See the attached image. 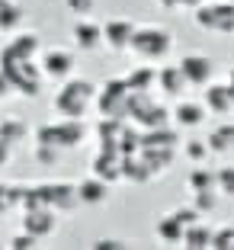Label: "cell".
<instances>
[{
  "mask_svg": "<svg viewBox=\"0 0 234 250\" xmlns=\"http://www.w3.org/2000/svg\"><path fill=\"white\" fill-rule=\"evenodd\" d=\"M190 189H215V170H205V167H196L190 173Z\"/></svg>",
  "mask_w": 234,
  "mask_h": 250,
  "instance_id": "obj_28",
  "label": "cell"
},
{
  "mask_svg": "<svg viewBox=\"0 0 234 250\" xmlns=\"http://www.w3.org/2000/svg\"><path fill=\"white\" fill-rule=\"evenodd\" d=\"M7 93H13V83L7 81V74L0 71V96H7Z\"/></svg>",
  "mask_w": 234,
  "mask_h": 250,
  "instance_id": "obj_39",
  "label": "cell"
},
{
  "mask_svg": "<svg viewBox=\"0 0 234 250\" xmlns=\"http://www.w3.org/2000/svg\"><path fill=\"white\" fill-rule=\"evenodd\" d=\"M132 32H135L132 20H109L106 26H103V42L109 45V48H116V52H122V48H128Z\"/></svg>",
  "mask_w": 234,
  "mask_h": 250,
  "instance_id": "obj_11",
  "label": "cell"
},
{
  "mask_svg": "<svg viewBox=\"0 0 234 250\" xmlns=\"http://www.w3.org/2000/svg\"><path fill=\"white\" fill-rule=\"evenodd\" d=\"M13 250H32V247H39V237H32L29 231H22V234H16L13 237V244H10Z\"/></svg>",
  "mask_w": 234,
  "mask_h": 250,
  "instance_id": "obj_35",
  "label": "cell"
},
{
  "mask_svg": "<svg viewBox=\"0 0 234 250\" xmlns=\"http://www.w3.org/2000/svg\"><path fill=\"white\" fill-rule=\"evenodd\" d=\"M192 208H196L199 215H209L218 208V192L215 189H196L192 192Z\"/></svg>",
  "mask_w": 234,
  "mask_h": 250,
  "instance_id": "obj_26",
  "label": "cell"
},
{
  "mask_svg": "<svg viewBox=\"0 0 234 250\" xmlns=\"http://www.w3.org/2000/svg\"><path fill=\"white\" fill-rule=\"evenodd\" d=\"M167 119H170V112L164 109V106L151 103L148 109H141L138 116H132V122L138 125L141 132H145V128H161V125H167Z\"/></svg>",
  "mask_w": 234,
  "mask_h": 250,
  "instance_id": "obj_18",
  "label": "cell"
},
{
  "mask_svg": "<svg viewBox=\"0 0 234 250\" xmlns=\"http://www.w3.org/2000/svg\"><path fill=\"white\" fill-rule=\"evenodd\" d=\"M77 199L87 202V206L103 202V199H106V183H103L100 177H87L84 183H77Z\"/></svg>",
  "mask_w": 234,
  "mask_h": 250,
  "instance_id": "obj_21",
  "label": "cell"
},
{
  "mask_svg": "<svg viewBox=\"0 0 234 250\" xmlns=\"http://www.w3.org/2000/svg\"><path fill=\"white\" fill-rule=\"evenodd\" d=\"M96 106H100L103 116H109V119H128V83L122 81H106L100 90H96Z\"/></svg>",
  "mask_w": 234,
  "mask_h": 250,
  "instance_id": "obj_4",
  "label": "cell"
},
{
  "mask_svg": "<svg viewBox=\"0 0 234 250\" xmlns=\"http://www.w3.org/2000/svg\"><path fill=\"white\" fill-rule=\"evenodd\" d=\"M138 157L148 164L151 173H164L173 164V147H138Z\"/></svg>",
  "mask_w": 234,
  "mask_h": 250,
  "instance_id": "obj_16",
  "label": "cell"
},
{
  "mask_svg": "<svg viewBox=\"0 0 234 250\" xmlns=\"http://www.w3.org/2000/svg\"><path fill=\"white\" fill-rule=\"evenodd\" d=\"M16 22H20V10H16L10 0H0V32L13 29Z\"/></svg>",
  "mask_w": 234,
  "mask_h": 250,
  "instance_id": "obj_29",
  "label": "cell"
},
{
  "mask_svg": "<svg viewBox=\"0 0 234 250\" xmlns=\"http://www.w3.org/2000/svg\"><path fill=\"white\" fill-rule=\"evenodd\" d=\"M93 96H96V87L90 81H67L61 87V93L55 96V109L64 112L67 119H81Z\"/></svg>",
  "mask_w": 234,
  "mask_h": 250,
  "instance_id": "obj_3",
  "label": "cell"
},
{
  "mask_svg": "<svg viewBox=\"0 0 234 250\" xmlns=\"http://www.w3.org/2000/svg\"><path fill=\"white\" fill-rule=\"evenodd\" d=\"M186 157L196 161V164H202L205 157H209V145H205V141H190V145H186Z\"/></svg>",
  "mask_w": 234,
  "mask_h": 250,
  "instance_id": "obj_33",
  "label": "cell"
},
{
  "mask_svg": "<svg viewBox=\"0 0 234 250\" xmlns=\"http://www.w3.org/2000/svg\"><path fill=\"white\" fill-rule=\"evenodd\" d=\"M192 16L202 29H212V32H225L231 36L234 32V3H199L192 7Z\"/></svg>",
  "mask_w": 234,
  "mask_h": 250,
  "instance_id": "obj_6",
  "label": "cell"
},
{
  "mask_svg": "<svg viewBox=\"0 0 234 250\" xmlns=\"http://www.w3.org/2000/svg\"><path fill=\"white\" fill-rule=\"evenodd\" d=\"M154 81L161 83V90H164L167 96H176V93H183V90H186V77H183V71H180V64H167V67H161Z\"/></svg>",
  "mask_w": 234,
  "mask_h": 250,
  "instance_id": "obj_15",
  "label": "cell"
},
{
  "mask_svg": "<svg viewBox=\"0 0 234 250\" xmlns=\"http://www.w3.org/2000/svg\"><path fill=\"white\" fill-rule=\"evenodd\" d=\"M93 247H96V250H122L125 244H122V241H112V237H103V241H96Z\"/></svg>",
  "mask_w": 234,
  "mask_h": 250,
  "instance_id": "obj_38",
  "label": "cell"
},
{
  "mask_svg": "<svg viewBox=\"0 0 234 250\" xmlns=\"http://www.w3.org/2000/svg\"><path fill=\"white\" fill-rule=\"evenodd\" d=\"M231 3H234V0H231Z\"/></svg>",
  "mask_w": 234,
  "mask_h": 250,
  "instance_id": "obj_43",
  "label": "cell"
},
{
  "mask_svg": "<svg viewBox=\"0 0 234 250\" xmlns=\"http://www.w3.org/2000/svg\"><path fill=\"white\" fill-rule=\"evenodd\" d=\"M36 138H39V145L77 147L84 138H87V128H84L81 119H64V122H55V125H42Z\"/></svg>",
  "mask_w": 234,
  "mask_h": 250,
  "instance_id": "obj_5",
  "label": "cell"
},
{
  "mask_svg": "<svg viewBox=\"0 0 234 250\" xmlns=\"http://www.w3.org/2000/svg\"><path fill=\"white\" fill-rule=\"evenodd\" d=\"M58 157H61V147H55V145H39L36 147V161L42 164V167H55Z\"/></svg>",
  "mask_w": 234,
  "mask_h": 250,
  "instance_id": "obj_30",
  "label": "cell"
},
{
  "mask_svg": "<svg viewBox=\"0 0 234 250\" xmlns=\"http://www.w3.org/2000/svg\"><path fill=\"white\" fill-rule=\"evenodd\" d=\"M154 77H157V71L148 67V64H141V67H135V71L125 77V83H128V90H151Z\"/></svg>",
  "mask_w": 234,
  "mask_h": 250,
  "instance_id": "obj_25",
  "label": "cell"
},
{
  "mask_svg": "<svg viewBox=\"0 0 234 250\" xmlns=\"http://www.w3.org/2000/svg\"><path fill=\"white\" fill-rule=\"evenodd\" d=\"M176 145H180V132H173L167 125L138 132V147H176Z\"/></svg>",
  "mask_w": 234,
  "mask_h": 250,
  "instance_id": "obj_13",
  "label": "cell"
},
{
  "mask_svg": "<svg viewBox=\"0 0 234 250\" xmlns=\"http://www.w3.org/2000/svg\"><path fill=\"white\" fill-rule=\"evenodd\" d=\"M0 247H3V244H0Z\"/></svg>",
  "mask_w": 234,
  "mask_h": 250,
  "instance_id": "obj_42",
  "label": "cell"
},
{
  "mask_svg": "<svg viewBox=\"0 0 234 250\" xmlns=\"http://www.w3.org/2000/svg\"><path fill=\"white\" fill-rule=\"evenodd\" d=\"M228 87H231V100H234V71H231V81H228Z\"/></svg>",
  "mask_w": 234,
  "mask_h": 250,
  "instance_id": "obj_41",
  "label": "cell"
},
{
  "mask_svg": "<svg viewBox=\"0 0 234 250\" xmlns=\"http://www.w3.org/2000/svg\"><path fill=\"white\" fill-rule=\"evenodd\" d=\"M39 196H42V206L55 208V212H71L81 199H77V186L71 183H42L36 186Z\"/></svg>",
  "mask_w": 234,
  "mask_h": 250,
  "instance_id": "obj_7",
  "label": "cell"
},
{
  "mask_svg": "<svg viewBox=\"0 0 234 250\" xmlns=\"http://www.w3.org/2000/svg\"><path fill=\"white\" fill-rule=\"evenodd\" d=\"M205 145H209V151H228V147L234 145V125H218V128L205 138Z\"/></svg>",
  "mask_w": 234,
  "mask_h": 250,
  "instance_id": "obj_24",
  "label": "cell"
},
{
  "mask_svg": "<svg viewBox=\"0 0 234 250\" xmlns=\"http://www.w3.org/2000/svg\"><path fill=\"white\" fill-rule=\"evenodd\" d=\"M74 39H77V45H81V48H96V45L103 42V26L81 20L77 26H74Z\"/></svg>",
  "mask_w": 234,
  "mask_h": 250,
  "instance_id": "obj_22",
  "label": "cell"
},
{
  "mask_svg": "<svg viewBox=\"0 0 234 250\" xmlns=\"http://www.w3.org/2000/svg\"><path fill=\"white\" fill-rule=\"evenodd\" d=\"M173 218L180 221L183 228H190L192 221H199V218H202V215H199V212H196V208H192V206H180V208H176V212H173Z\"/></svg>",
  "mask_w": 234,
  "mask_h": 250,
  "instance_id": "obj_34",
  "label": "cell"
},
{
  "mask_svg": "<svg viewBox=\"0 0 234 250\" xmlns=\"http://www.w3.org/2000/svg\"><path fill=\"white\" fill-rule=\"evenodd\" d=\"M161 7H167V10H192V7H199V3H205V0H157Z\"/></svg>",
  "mask_w": 234,
  "mask_h": 250,
  "instance_id": "obj_36",
  "label": "cell"
},
{
  "mask_svg": "<svg viewBox=\"0 0 234 250\" xmlns=\"http://www.w3.org/2000/svg\"><path fill=\"white\" fill-rule=\"evenodd\" d=\"M157 237L167 241V244H180V241H183V225L173 218V212L164 215V218L157 221Z\"/></svg>",
  "mask_w": 234,
  "mask_h": 250,
  "instance_id": "obj_23",
  "label": "cell"
},
{
  "mask_svg": "<svg viewBox=\"0 0 234 250\" xmlns=\"http://www.w3.org/2000/svg\"><path fill=\"white\" fill-rule=\"evenodd\" d=\"M22 228L29 231L32 237H48L51 231L58 228V218H55V208H45V206H39V208H26V218H22Z\"/></svg>",
  "mask_w": 234,
  "mask_h": 250,
  "instance_id": "obj_9",
  "label": "cell"
},
{
  "mask_svg": "<svg viewBox=\"0 0 234 250\" xmlns=\"http://www.w3.org/2000/svg\"><path fill=\"white\" fill-rule=\"evenodd\" d=\"M36 52H39V39L36 36H20L3 48L0 55V71L7 74V81L13 83V90L26 96H36L39 93V83H42V74H39V64L36 61Z\"/></svg>",
  "mask_w": 234,
  "mask_h": 250,
  "instance_id": "obj_1",
  "label": "cell"
},
{
  "mask_svg": "<svg viewBox=\"0 0 234 250\" xmlns=\"http://www.w3.org/2000/svg\"><path fill=\"white\" fill-rule=\"evenodd\" d=\"M173 119H176L180 128H196V125H202V119H205V106H199V103H180V106H176V112H173Z\"/></svg>",
  "mask_w": 234,
  "mask_h": 250,
  "instance_id": "obj_20",
  "label": "cell"
},
{
  "mask_svg": "<svg viewBox=\"0 0 234 250\" xmlns=\"http://www.w3.org/2000/svg\"><path fill=\"white\" fill-rule=\"evenodd\" d=\"M128 48L145 61H157L173 48V36L167 29H161V26H141V29L135 26L132 39H128Z\"/></svg>",
  "mask_w": 234,
  "mask_h": 250,
  "instance_id": "obj_2",
  "label": "cell"
},
{
  "mask_svg": "<svg viewBox=\"0 0 234 250\" xmlns=\"http://www.w3.org/2000/svg\"><path fill=\"white\" fill-rule=\"evenodd\" d=\"M42 71L48 77H55V81H61V77H67L74 71V55L64 52V48H51V52L42 55Z\"/></svg>",
  "mask_w": 234,
  "mask_h": 250,
  "instance_id": "obj_12",
  "label": "cell"
},
{
  "mask_svg": "<svg viewBox=\"0 0 234 250\" xmlns=\"http://www.w3.org/2000/svg\"><path fill=\"white\" fill-rule=\"evenodd\" d=\"M93 177H100L103 183L122 180V154L112 151V147H100L93 157Z\"/></svg>",
  "mask_w": 234,
  "mask_h": 250,
  "instance_id": "obj_10",
  "label": "cell"
},
{
  "mask_svg": "<svg viewBox=\"0 0 234 250\" xmlns=\"http://www.w3.org/2000/svg\"><path fill=\"white\" fill-rule=\"evenodd\" d=\"M183 247L190 250H205L209 244H212V228H205V225H199V221H192L190 228H183Z\"/></svg>",
  "mask_w": 234,
  "mask_h": 250,
  "instance_id": "obj_19",
  "label": "cell"
},
{
  "mask_svg": "<svg viewBox=\"0 0 234 250\" xmlns=\"http://www.w3.org/2000/svg\"><path fill=\"white\" fill-rule=\"evenodd\" d=\"M215 186H218L225 196H234V167H221V170H215Z\"/></svg>",
  "mask_w": 234,
  "mask_h": 250,
  "instance_id": "obj_31",
  "label": "cell"
},
{
  "mask_svg": "<svg viewBox=\"0 0 234 250\" xmlns=\"http://www.w3.org/2000/svg\"><path fill=\"white\" fill-rule=\"evenodd\" d=\"M205 109L218 112V116H228L234 109V100H231V87L228 83H212L205 90Z\"/></svg>",
  "mask_w": 234,
  "mask_h": 250,
  "instance_id": "obj_14",
  "label": "cell"
},
{
  "mask_svg": "<svg viewBox=\"0 0 234 250\" xmlns=\"http://www.w3.org/2000/svg\"><path fill=\"white\" fill-rule=\"evenodd\" d=\"M26 138V125L20 119H3L0 122V141H7V145H16V141Z\"/></svg>",
  "mask_w": 234,
  "mask_h": 250,
  "instance_id": "obj_27",
  "label": "cell"
},
{
  "mask_svg": "<svg viewBox=\"0 0 234 250\" xmlns=\"http://www.w3.org/2000/svg\"><path fill=\"white\" fill-rule=\"evenodd\" d=\"M64 3L71 13H90L93 10V0H64Z\"/></svg>",
  "mask_w": 234,
  "mask_h": 250,
  "instance_id": "obj_37",
  "label": "cell"
},
{
  "mask_svg": "<svg viewBox=\"0 0 234 250\" xmlns=\"http://www.w3.org/2000/svg\"><path fill=\"white\" fill-rule=\"evenodd\" d=\"M180 71H183L186 83H192V87H209V81H212V74H215V64H212V58H205V55H186V58L180 61Z\"/></svg>",
  "mask_w": 234,
  "mask_h": 250,
  "instance_id": "obj_8",
  "label": "cell"
},
{
  "mask_svg": "<svg viewBox=\"0 0 234 250\" xmlns=\"http://www.w3.org/2000/svg\"><path fill=\"white\" fill-rule=\"evenodd\" d=\"M209 247H215V250H231L234 247V228L212 231V244H209Z\"/></svg>",
  "mask_w": 234,
  "mask_h": 250,
  "instance_id": "obj_32",
  "label": "cell"
},
{
  "mask_svg": "<svg viewBox=\"0 0 234 250\" xmlns=\"http://www.w3.org/2000/svg\"><path fill=\"white\" fill-rule=\"evenodd\" d=\"M151 177L154 173L138 157V151H135V154H122V180H128V183H148Z\"/></svg>",
  "mask_w": 234,
  "mask_h": 250,
  "instance_id": "obj_17",
  "label": "cell"
},
{
  "mask_svg": "<svg viewBox=\"0 0 234 250\" xmlns=\"http://www.w3.org/2000/svg\"><path fill=\"white\" fill-rule=\"evenodd\" d=\"M7 157H10V145H7V141H0V164H7Z\"/></svg>",
  "mask_w": 234,
  "mask_h": 250,
  "instance_id": "obj_40",
  "label": "cell"
}]
</instances>
